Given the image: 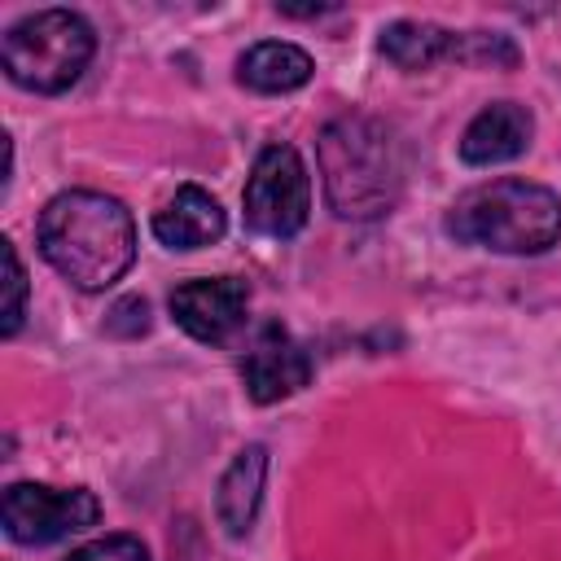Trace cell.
Instances as JSON below:
<instances>
[{
  "label": "cell",
  "mask_w": 561,
  "mask_h": 561,
  "mask_svg": "<svg viewBox=\"0 0 561 561\" xmlns=\"http://www.w3.org/2000/svg\"><path fill=\"white\" fill-rule=\"evenodd\" d=\"M66 561H149V552L136 535H105V539H92V543L75 548Z\"/></svg>",
  "instance_id": "obj_14"
},
{
  "label": "cell",
  "mask_w": 561,
  "mask_h": 561,
  "mask_svg": "<svg viewBox=\"0 0 561 561\" xmlns=\"http://www.w3.org/2000/svg\"><path fill=\"white\" fill-rule=\"evenodd\" d=\"M96 35L70 9H39L9 26L0 61L9 79L26 92H66L92 61Z\"/></svg>",
  "instance_id": "obj_4"
},
{
  "label": "cell",
  "mask_w": 561,
  "mask_h": 561,
  "mask_svg": "<svg viewBox=\"0 0 561 561\" xmlns=\"http://www.w3.org/2000/svg\"><path fill=\"white\" fill-rule=\"evenodd\" d=\"M241 377H245V390L254 403H276V399L298 394L311 381V355L280 324H263L254 333L250 351L241 355Z\"/></svg>",
  "instance_id": "obj_8"
},
{
  "label": "cell",
  "mask_w": 561,
  "mask_h": 561,
  "mask_svg": "<svg viewBox=\"0 0 561 561\" xmlns=\"http://www.w3.org/2000/svg\"><path fill=\"white\" fill-rule=\"evenodd\" d=\"M241 206H245V224L259 237L285 241L302 232L307 210H311V180L294 145H267L254 158Z\"/></svg>",
  "instance_id": "obj_5"
},
{
  "label": "cell",
  "mask_w": 561,
  "mask_h": 561,
  "mask_svg": "<svg viewBox=\"0 0 561 561\" xmlns=\"http://www.w3.org/2000/svg\"><path fill=\"white\" fill-rule=\"evenodd\" d=\"M39 254L61 272L75 289H110L136 259V224L131 210L96 188L57 193L35 224Z\"/></svg>",
  "instance_id": "obj_1"
},
{
  "label": "cell",
  "mask_w": 561,
  "mask_h": 561,
  "mask_svg": "<svg viewBox=\"0 0 561 561\" xmlns=\"http://www.w3.org/2000/svg\"><path fill=\"white\" fill-rule=\"evenodd\" d=\"M263 473H267V451L259 443L245 447L228 465V473H224V482L215 491V513H219V526L228 535H245L250 530V522L259 513V500H263Z\"/></svg>",
  "instance_id": "obj_12"
},
{
  "label": "cell",
  "mask_w": 561,
  "mask_h": 561,
  "mask_svg": "<svg viewBox=\"0 0 561 561\" xmlns=\"http://www.w3.org/2000/svg\"><path fill=\"white\" fill-rule=\"evenodd\" d=\"M250 285L237 276H202L171 294L175 324L197 342H228L245 320Z\"/></svg>",
  "instance_id": "obj_7"
},
{
  "label": "cell",
  "mask_w": 561,
  "mask_h": 561,
  "mask_svg": "<svg viewBox=\"0 0 561 561\" xmlns=\"http://www.w3.org/2000/svg\"><path fill=\"white\" fill-rule=\"evenodd\" d=\"M530 131H535V118L526 105L517 101H495L486 105L460 136V158L469 167H495V162H508L517 158L526 145H530Z\"/></svg>",
  "instance_id": "obj_9"
},
{
  "label": "cell",
  "mask_w": 561,
  "mask_h": 561,
  "mask_svg": "<svg viewBox=\"0 0 561 561\" xmlns=\"http://www.w3.org/2000/svg\"><path fill=\"white\" fill-rule=\"evenodd\" d=\"M473 39L478 35H456L434 22H394L381 31V53L399 70H430L434 61H451V57H491V53L473 48ZM500 53H508V48H500Z\"/></svg>",
  "instance_id": "obj_11"
},
{
  "label": "cell",
  "mask_w": 561,
  "mask_h": 561,
  "mask_svg": "<svg viewBox=\"0 0 561 561\" xmlns=\"http://www.w3.org/2000/svg\"><path fill=\"white\" fill-rule=\"evenodd\" d=\"M4 267H9V307H4V333H18V324H22V307H26V272H22V259H18L13 241H4Z\"/></svg>",
  "instance_id": "obj_15"
},
{
  "label": "cell",
  "mask_w": 561,
  "mask_h": 561,
  "mask_svg": "<svg viewBox=\"0 0 561 561\" xmlns=\"http://www.w3.org/2000/svg\"><path fill=\"white\" fill-rule=\"evenodd\" d=\"M320 175L342 219H377L403 188V145L381 118H333L320 131Z\"/></svg>",
  "instance_id": "obj_2"
},
{
  "label": "cell",
  "mask_w": 561,
  "mask_h": 561,
  "mask_svg": "<svg viewBox=\"0 0 561 561\" xmlns=\"http://www.w3.org/2000/svg\"><path fill=\"white\" fill-rule=\"evenodd\" d=\"M311 57L285 39H263L237 61V79L254 92H294L311 79Z\"/></svg>",
  "instance_id": "obj_13"
},
{
  "label": "cell",
  "mask_w": 561,
  "mask_h": 561,
  "mask_svg": "<svg viewBox=\"0 0 561 561\" xmlns=\"http://www.w3.org/2000/svg\"><path fill=\"white\" fill-rule=\"evenodd\" d=\"M4 530L13 543L39 548V543H57L66 535H79L88 526H96L101 504L92 491L83 486H48V482H13L4 491L0 504Z\"/></svg>",
  "instance_id": "obj_6"
},
{
  "label": "cell",
  "mask_w": 561,
  "mask_h": 561,
  "mask_svg": "<svg viewBox=\"0 0 561 561\" xmlns=\"http://www.w3.org/2000/svg\"><path fill=\"white\" fill-rule=\"evenodd\" d=\"M228 219H224V206L197 188V184H184L175 188V197L162 202V210L153 215V237L171 250H202V245H215L224 237Z\"/></svg>",
  "instance_id": "obj_10"
},
{
  "label": "cell",
  "mask_w": 561,
  "mask_h": 561,
  "mask_svg": "<svg viewBox=\"0 0 561 561\" xmlns=\"http://www.w3.org/2000/svg\"><path fill=\"white\" fill-rule=\"evenodd\" d=\"M447 232L495 254H543L561 241V197L530 180H491L451 206Z\"/></svg>",
  "instance_id": "obj_3"
}]
</instances>
